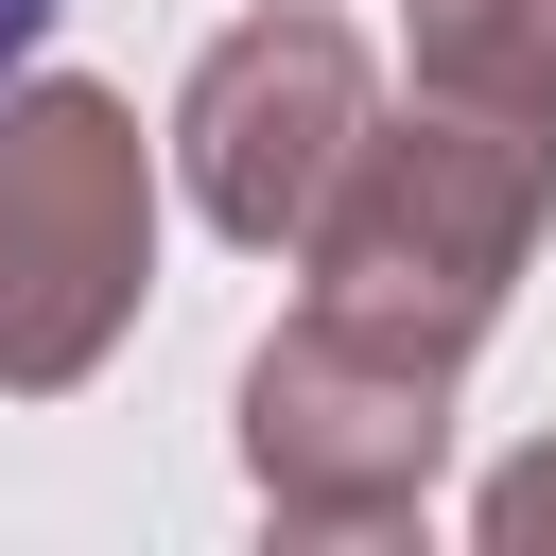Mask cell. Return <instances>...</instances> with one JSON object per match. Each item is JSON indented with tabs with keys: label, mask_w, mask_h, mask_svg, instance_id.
<instances>
[{
	"label": "cell",
	"mask_w": 556,
	"mask_h": 556,
	"mask_svg": "<svg viewBox=\"0 0 556 556\" xmlns=\"http://www.w3.org/2000/svg\"><path fill=\"white\" fill-rule=\"evenodd\" d=\"M539 226H556V122H504V104L417 87L400 122L348 139V174L295 226V261H313V313L330 330H382V348L469 365Z\"/></svg>",
	"instance_id": "obj_1"
},
{
	"label": "cell",
	"mask_w": 556,
	"mask_h": 556,
	"mask_svg": "<svg viewBox=\"0 0 556 556\" xmlns=\"http://www.w3.org/2000/svg\"><path fill=\"white\" fill-rule=\"evenodd\" d=\"M156 278V174H139V122L122 87H0V382L52 400L122 348Z\"/></svg>",
	"instance_id": "obj_2"
},
{
	"label": "cell",
	"mask_w": 556,
	"mask_h": 556,
	"mask_svg": "<svg viewBox=\"0 0 556 556\" xmlns=\"http://www.w3.org/2000/svg\"><path fill=\"white\" fill-rule=\"evenodd\" d=\"M348 139H365V35H348L330 0H261V17L191 70V104H174V174H191V208H208L226 243H295V226L330 208Z\"/></svg>",
	"instance_id": "obj_4"
},
{
	"label": "cell",
	"mask_w": 556,
	"mask_h": 556,
	"mask_svg": "<svg viewBox=\"0 0 556 556\" xmlns=\"http://www.w3.org/2000/svg\"><path fill=\"white\" fill-rule=\"evenodd\" d=\"M434 452H452V365H434V348H382V330L295 313V330L243 365V469H261V504L313 521V539L417 521Z\"/></svg>",
	"instance_id": "obj_3"
},
{
	"label": "cell",
	"mask_w": 556,
	"mask_h": 556,
	"mask_svg": "<svg viewBox=\"0 0 556 556\" xmlns=\"http://www.w3.org/2000/svg\"><path fill=\"white\" fill-rule=\"evenodd\" d=\"M486 556H556V452H521L486 486Z\"/></svg>",
	"instance_id": "obj_6"
},
{
	"label": "cell",
	"mask_w": 556,
	"mask_h": 556,
	"mask_svg": "<svg viewBox=\"0 0 556 556\" xmlns=\"http://www.w3.org/2000/svg\"><path fill=\"white\" fill-rule=\"evenodd\" d=\"M417 87L556 122V0H417Z\"/></svg>",
	"instance_id": "obj_5"
},
{
	"label": "cell",
	"mask_w": 556,
	"mask_h": 556,
	"mask_svg": "<svg viewBox=\"0 0 556 556\" xmlns=\"http://www.w3.org/2000/svg\"><path fill=\"white\" fill-rule=\"evenodd\" d=\"M52 35V0H0V87H17V52Z\"/></svg>",
	"instance_id": "obj_7"
}]
</instances>
